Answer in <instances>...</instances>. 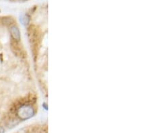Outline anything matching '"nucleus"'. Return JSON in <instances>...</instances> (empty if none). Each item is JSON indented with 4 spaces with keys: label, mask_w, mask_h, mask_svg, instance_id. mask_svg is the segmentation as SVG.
<instances>
[{
    "label": "nucleus",
    "mask_w": 151,
    "mask_h": 133,
    "mask_svg": "<svg viewBox=\"0 0 151 133\" xmlns=\"http://www.w3.org/2000/svg\"><path fill=\"white\" fill-rule=\"evenodd\" d=\"M36 111L32 105L25 104L19 106L16 110L17 118L20 121H24L30 119L35 115Z\"/></svg>",
    "instance_id": "1"
},
{
    "label": "nucleus",
    "mask_w": 151,
    "mask_h": 133,
    "mask_svg": "<svg viewBox=\"0 0 151 133\" xmlns=\"http://www.w3.org/2000/svg\"><path fill=\"white\" fill-rule=\"evenodd\" d=\"M9 30L12 40L16 42H19L21 40V33L18 26L16 24H14L9 27Z\"/></svg>",
    "instance_id": "2"
},
{
    "label": "nucleus",
    "mask_w": 151,
    "mask_h": 133,
    "mask_svg": "<svg viewBox=\"0 0 151 133\" xmlns=\"http://www.w3.org/2000/svg\"><path fill=\"white\" fill-rule=\"evenodd\" d=\"M1 23L3 24L4 26L10 27L11 26L14 25V24H15V20H14L12 17L10 16L4 17V18H2L1 19Z\"/></svg>",
    "instance_id": "3"
},
{
    "label": "nucleus",
    "mask_w": 151,
    "mask_h": 133,
    "mask_svg": "<svg viewBox=\"0 0 151 133\" xmlns=\"http://www.w3.org/2000/svg\"><path fill=\"white\" fill-rule=\"evenodd\" d=\"M19 21L23 26H28L30 21V18L28 14H22L19 17Z\"/></svg>",
    "instance_id": "4"
},
{
    "label": "nucleus",
    "mask_w": 151,
    "mask_h": 133,
    "mask_svg": "<svg viewBox=\"0 0 151 133\" xmlns=\"http://www.w3.org/2000/svg\"><path fill=\"white\" fill-rule=\"evenodd\" d=\"M5 132H6V130H5L4 128L0 126V133H5Z\"/></svg>",
    "instance_id": "5"
},
{
    "label": "nucleus",
    "mask_w": 151,
    "mask_h": 133,
    "mask_svg": "<svg viewBox=\"0 0 151 133\" xmlns=\"http://www.w3.org/2000/svg\"><path fill=\"white\" fill-rule=\"evenodd\" d=\"M42 107L44 108H45V110H48V105L47 104H46V103H44L43 104H42Z\"/></svg>",
    "instance_id": "6"
},
{
    "label": "nucleus",
    "mask_w": 151,
    "mask_h": 133,
    "mask_svg": "<svg viewBox=\"0 0 151 133\" xmlns=\"http://www.w3.org/2000/svg\"><path fill=\"white\" fill-rule=\"evenodd\" d=\"M20 1H27V0H20Z\"/></svg>",
    "instance_id": "7"
}]
</instances>
